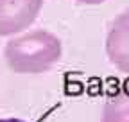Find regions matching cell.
<instances>
[{
  "label": "cell",
  "instance_id": "cell-1",
  "mask_svg": "<svg viewBox=\"0 0 129 122\" xmlns=\"http://www.w3.org/2000/svg\"><path fill=\"white\" fill-rule=\"evenodd\" d=\"M63 54L61 40L43 29L25 33L6 43L4 57L7 67L16 74L48 72Z\"/></svg>",
  "mask_w": 129,
  "mask_h": 122
},
{
  "label": "cell",
  "instance_id": "cell-2",
  "mask_svg": "<svg viewBox=\"0 0 129 122\" xmlns=\"http://www.w3.org/2000/svg\"><path fill=\"white\" fill-rule=\"evenodd\" d=\"M43 0H0V36L22 33L36 22Z\"/></svg>",
  "mask_w": 129,
  "mask_h": 122
},
{
  "label": "cell",
  "instance_id": "cell-3",
  "mask_svg": "<svg viewBox=\"0 0 129 122\" xmlns=\"http://www.w3.org/2000/svg\"><path fill=\"white\" fill-rule=\"evenodd\" d=\"M106 54L115 68L129 74V11L120 13L111 22L106 36Z\"/></svg>",
  "mask_w": 129,
  "mask_h": 122
},
{
  "label": "cell",
  "instance_id": "cell-4",
  "mask_svg": "<svg viewBox=\"0 0 129 122\" xmlns=\"http://www.w3.org/2000/svg\"><path fill=\"white\" fill-rule=\"evenodd\" d=\"M129 118V90H120L111 95L102 110V122H125Z\"/></svg>",
  "mask_w": 129,
  "mask_h": 122
},
{
  "label": "cell",
  "instance_id": "cell-5",
  "mask_svg": "<svg viewBox=\"0 0 129 122\" xmlns=\"http://www.w3.org/2000/svg\"><path fill=\"white\" fill-rule=\"evenodd\" d=\"M77 2L86 4V6H99V4H102V2H104V0H77Z\"/></svg>",
  "mask_w": 129,
  "mask_h": 122
},
{
  "label": "cell",
  "instance_id": "cell-6",
  "mask_svg": "<svg viewBox=\"0 0 129 122\" xmlns=\"http://www.w3.org/2000/svg\"><path fill=\"white\" fill-rule=\"evenodd\" d=\"M0 122H25V120H20V118H0Z\"/></svg>",
  "mask_w": 129,
  "mask_h": 122
},
{
  "label": "cell",
  "instance_id": "cell-7",
  "mask_svg": "<svg viewBox=\"0 0 129 122\" xmlns=\"http://www.w3.org/2000/svg\"><path fill=\"white\" fill-rule=\"evenodd\" d=\"M125 122H129V118H127V120H125Z\"/></svg>",
  "mask_w": 129,
  "mask_h": 122
}]
</instances>
